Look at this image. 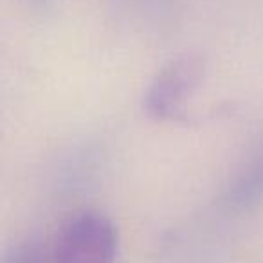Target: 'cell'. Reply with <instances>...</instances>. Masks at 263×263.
Returning a JSON list of instances; mask_svg holds the SVG:
<instances>
[{"instance_id": "obj_1", "label": "cell", "mask_w": 263, "mask_h": 263, "mask_svg": "<svg viewBox=\"0 0 263 263\" xmlns=\"http://www.w3.org/2000/svg\"><path fill=\"white\" fill-rule=\"evenodd\" d=\"M205 78V60L200 54L172 58L152 80L144 94V112L157 121H184L187 103Z\"/></svg>"}, {"instance_id": "obj_3", "label": "cell", "mask_w": 263, "mask_h": 263, "mask_svg": "<svg viewBox=\"0 0 263 263\" xmlns=\"http://www.w3.org/2000/svg\"><path fill=\"white\" fill-rule=\"evenodd\" d=\"M263 200V144L243 162L222 195V204L243 211Z\"/></svg>"}, {"instance_id": "obj_4", "label": "cell", "mask_w": 263, "mask_h": 263, "mask_svg": "<svg viewBox=\"0 0 263 263\" xmlns=\"http://www.w3.org/2000/svg\"><path fill=\"white\" fill-rule=\"evenodd\" d=\"M0 263H52V251L38 240H24L6 249Z\"/></svg>"}, {"instance_id": "obj_2", "label": "cell", "mask_w": 263, "mask_h": 263, "mask_svg": "<svg viewBox=\"0 0 263 263\" xmlns=\"http://www.w3.org/2000/svg\"><path fill=\"white\" fill-rule=\"evenodd\" d=\"M51 251L52 263H116V226L98 211L78 213L62 227Z\"/></svg>"}]
</instances>
